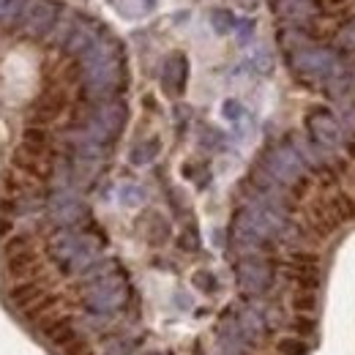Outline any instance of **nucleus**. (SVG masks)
Wrapping results in <instances>:
<instances>
[{"mask_svg":"<svg viewBox=\"0 0 355 355\" xmlns=\"http://www.w3.org/2000/svg\"><path fill=\"white\" fill-rule=\"evenodd\" d=\"M28 0H0V19L3 22H14L17 17L25 14Z\"/></svg>","mask_w":355,"mask_h":355,"instance_id":"39448f33","label":"nucleus"},{"mask_svg":"<svg viewBox=\"0 0 355 355\" xmlns=\"http://www.w3.org/2000/svg\"><path fill=\"white\" fill-rule=\"evenodd\" d=\"M311 345H306L301 336H287L279 342V355H309Z\"/></svg>","mask_w":355,"mask_h":355,"instance_id":"20e7f679","label":"nucleus"},{"mask_svg":"<svg viewBox=\"0 0 355 355\" xmlns=\"http://www.w3.org/2000/svg\"><path fill=\"white\" fill-rule=\"evenodd\" d=\"M295 309H304V311H311L314 309V295L311 293H304V295H295Z\"/></svg>","mask_w":355,"mask_h":355,"instance_id":"6e6552de","label":"nucleus"},{"mask_svg":"<svg viewBox=\"0 0 355 355\" xmlns=\"http://www.w3.org/2000/svg\"><path fill=\"white\" fill-rule=\"evenodd\" d=\"M63 353L66 355H93V350H90V345L85 342V339H74Z\"/></svg>","mask_w":355,"mask_h":355,"instance_id":"0eeeda50","label":"nucleus"},{"mask_svg":"<svg viewBox=\"0 0 355 355\" xmlns=\"http://www.w3.org/2000/svg\"><path fill=\"white\" fill-rule=\"evenodd\" d=\"M36 266H39V260H36L28 238H11L6 243V268L11 276L25 279V276H31V270H36Z\"/></svg>","mask_w":355,"mask_h":355,"instance_id":"f257e3e1","label":"nucleus"},{"mask_svg":"<svg viewBox=\"0 0 355 355\" xmlns=\"http://www.w3.org/2000/svg\"><path fill=\"white\" fill-rule=\"evenodd\" d=\"M211 25H214V31L227 33V31H232L235 17H232V11H227V8H216V11L211 14Z\"/></svg>","mask_w":355,"mask_h":355,"instance_id":"423d86ee","label":"nucleus"},{"mask_svg":"<svg viewBox=\"0 0 355 355\" xmlns=\"http://www.w3.org/2000/svg\"><path fill=\"white\" fill-rule=\"evenodd\" d=\"M8 295H11V301H14L19 309H31L33 304H39V301L44 298V290H42V284H36V282L25 279V282L14 284Z\"/></svg>","mask_w":355,"mask_h":355,"instance_id":"7ed1b4c3","label":"nucleus"},{"mask_svg":"<svg viewBox=\"0 0 355 355\" xmlns=\"http://www.w3.org/2000/svg\"><path fill=\"white\" fill-rule=\"evenodd\" d=\"M42 334L60 350H66L74 339H80L77 328H74V322L69 317H46V320H42Z\"/></svg>","mask_w":355,"mask_h":355,"instance_id":"f03ea898","label":"nucleus"},{"mask_svg":"<svg viewBox=\"0 0 355 355\" xmlns=\"http://www.w3.org/2000/svg\"><path fill=\"white\" fill-rule=\"evenodd\" d=\"M224 112H227V118H235V115H241V107H238V101H227V104H224Z\"/></svg>","mask_w":355,"mask_h":355,"instance_id":"1a4fd4ad","label":"nucleus"}]
</instances>
